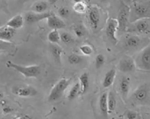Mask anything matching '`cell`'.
Instances as JSON below:
<instances>
[{"label": "cell", "mask_w": 150, "mask_h": 119, "mask_svg": "<svg viewBox=\"0 0 150 119\" xmlns=\"http://www.w3.org/2000/svg\"><path fill=\"white\" fill-rule=\"evenodd\" d=\"M142 42V39L139 35L137 34H131L129 35L125 39V45L130 49H136L139 47Z\"/></svg>", "instance_id": "8fae6325"}, {"label": "cell", "mask_w": 150, "mask_h": 119, "mask_svg": "<svg viewBox=\"0 0 150 119\" xmlns=\"http://www.w3.org/2000/svg\"><path fill=\"white\" fill-rule=\"evenodd\" d=\"M80 50L82 53L86 56L91 55L93 52V50L91 47L88 45L81 46L80 47Z\"/></svg>", "instance_id": "83f0119b"}, {"label": "cell", "mask_w": 150, "mask_h": 119, "mask_svg": "<svg viewBox=\"0 0 150 119\" xmlns=\"http://www.w3.org/2000/svg\"><path fill=\"white\" fill-rule=\"evenodd\" d=\"M122 119V118H120V119Z\"/></svg>", "instance_id": "74e56055"}, {"label": "cell", "mask_w": 150, "mask_h": 119, "mask_svg": "<svg viewBox=\"0 0 150 119\" xmlns=\"http://www.w3.org/2000/svg\"><path fill=\"white\" fill-rule=\"evenodd\" d=\"M23 22L24 20L23 17L20 15H18L8 21V22L7 23V26L16 30L19 29L23 26Z\"/></svg>", "instance_id": "ac0fdd59"}, {"label": "cell", "mask_w": 150, "mask_h": 119, "mask_svg": "<svg viewBox=\"0 0 150 119\" xmlns=\"http://www.w3.org/2000/svg\"><path fill=\"white\" fill-rule=\"evenodd\" d=\"M82 58L80 56L76 54L69 55L68 57V61L71 64H79L81 62Z\"/></svg>", "instance_id": "4316f807"}, {"label": "cell", "mask_w": 150, "mask_h": 119, "mask_svg": "<svg viewBox=\"0 0 150 119\" xmlns=\"http://www.w3.org/2000/svg\"><path fill=\"white\" fill-rule=\"evenodd\" d=\"M80 93V86L79 83H76L71 88L70 90L67 98L69 100H72Z\"/></svg>", "instance_id": "484cf974"}, {"label": "cell", "mask_w": 150, "mask_h": 119, "mask_svg": "<svg viewBox=\"0 0 150 119\" xmlns=\"http://www.w3.org/2000/svg\"><path fill=\"white\" fill-rule=\"evenodd\" d=\"M127 30L138 35H150V18H142L132 22Z\"/></svg>", "instance_id": "7a4b0ae2"}, {"label": "cell", "mask_w": 150, "mask_h": 119, "mask_svg": "<svg viewBox=\"0 0 150 119\" xmlns=\"http://www.w3.org/2000/svg\"><path fill=\"white\" fill-rule=\"evenodd\" d=\"M3 96H4V95H3V93H1V92H0V100L3 98Z\"/></svg>", "instance_id": "d590c367"}, {"label": "cell", "mask_w": 150, "mask_h": 119, "mask_svg": "<svg viewBox=\"0 0 150 119\" xmlns=\"http://www.w3.org/2000/svg\"><path fill=\"white\" fill-rule=\"evenodd\" d=\"M130 78L129 77H124L122 78L120 84V89L121 93L124 96L126 97L129 93L130 86Z\"/></svg>", "instance_id": "d6986e66"}, {"label": "cell", "mask_w": 150, "mask_h": 119, "mask_svg": "<svg viewBox=\"0 0 150 119\" xmlns=\"http://www.w3.org/2000/svg\"><path fill=\"white\" fill-rule=\"evenodd\" d=\"M105 60V57L103 54H98L95 58V65L96 68H99L102 67L104 64Z\"/></svg>", "instance_id": "f1b7e54d"}, {"label": "cell", "mask_w": 150, "mask_h": 119, "mask_svg": "<svg viewBox=\"0 0 150 119\" xmlns=\"http://www.w3.org/2000/svg\"><path fill=\"white\" fill-rule=\"evenodd\" d=\"M88 19L92 27L96 29L99 25L100 16L99 10L96 7H93L88 13Z\"/></svg>", "instance_id": "4fadbf2b"}, {"label": "cell", "mask_w": 150, "mask_h": 119, "mask_svg": "<svg viewBox=\"0 0 150 119\" xmlns=\"http://www.w3.org/2000/svg\"><path fill=\"white\" fill-rule=\"evenodd\" d=\"M127 119H137V113L135 111H130L127 113Z\"/></svg>", "instance_id": "d6a6232c"}, {"label": "cell", "mask_w": 150, "mask_h": 119, "mask_svg": "<svg viewBox=\"0 0 150 119\" xmlns=\"http://www.w3.org/2000/svg\"><path fill=\"white\" fill-rule=\"evenodd\" d=\"M75 33L78 37H82L84 34V32L83 29L80 27H76L74 29Z\"/></svg>", "instance_id": "1f68e13d"}, {"label": "cell", "mask_w": 150, "mask_h": 119, "mask_svg": "<svg viewBox=\"0 0 150 119\" xmlns=\"http://www.w3.org/2000/svg\"><path fill=\"white\" fill-rule=\"evenodd\" d=\"M116 100L114 95L112 92H110L108 95V111L112 113L115 109L116 107Z\"/></svg>", "instance_id": "d4e9b609"}, {"label": "cell", "mask_w": 150, "mask_h": 119, "mask_svg": "<svg viewBox=\"0 0 150 119\" xmlns=\"http://www.w3.org/2000/svg\"><path fill=\"white\" fill-rule=\"evenodd\" d=\"M47 25L53 30L63 29L66 26L64 22L55 15H51L47 18Z\"/></svg>", "instance_id": "7c38bea8"}, {"label": "cell", "mask_w": 150, "mask_h": 119, "mask_svg": "<svg viewBox=\"0 0 150 119\" xmlns=\"http://www.w3.org/2000/svg\"><path fill=\"white\" fill-rule=\"evenodd\" d=\"M52 15L50 13H29L25 16L26 22L28 24L36 23L40 21L47 19Z\"/></svg>", "instance_id": "30bf717a"}, {"label": "cell", "mask_w": 150, "mask_h": 119, "mask_svg": "<svg viewBox=\"0 0 150 119\" xmlns=\"http://www.w3.org/2000/svg\"><path fill=\"white\" fill-rule=\"evenodd\" d=\"M149 89L146 84H143L138 87L134 91L133 98L138 102H144L147 100L149 95Z\"/></svg>", "instance_id": "9c48e42d"}, {"label": "cell", "mask_w": 150, "mask_h": 119, "mask_svg": "<svg viewBox=\"0 0 150 119\" xmlns=\"http://www.w3.org/2000/svg\"><path fill=\"white\" fill-rule=\"evenodd\" d=\"M118 30V23L117 19L111 18L109 19L106 26V33L108 37L115 43L117 42V32Z\"/></svg>", "instance_id": "52a82bcc"}, {"label": "cell", "mask_w": 150, "mask_h": 119, "mask_svg": "<svg viewBox=\"0 0 150 119\" xmlns=\"http://www.w3.org/2000/svg\"><path fill=\"white\" fill-rule=\"evenodd\" d=\"M6 65L8 68L15 69L17 71L24 75L25 77H37L40 72V67L38 65L24 67L17 65L10 61L6 63Z\"/></svg>", "instance_id": "3957f363"}, {"label": "cell", "mask_w": 150, "mask_h": 119, "mask_svg": "<svg viewBox=\"0 0 150 119\" xmlns=\"http://www.w3.org/2000/svg\"><path fill=\"white\" fill-rule=\"evenodd\" d=\"M59 15L61 17H66L69 14V10L66 7H61L58 10Z\"/></svg>", "instance_id": "4dcf8cb0"}, {"label": "cell", "mask_w": 150, "mask_h": 119, "mask_svg": "<svg viewBox=\"0 0 150 119\" xmlns=\"http://www.w3.org/2000/svg\"><path fill=\"white\" fill-rule=\"evenodd\" d=\"M134 61L137 68L142 71L150 72V46L142 50Z\"/></svg>", "instance_id": "8992f818"}, {"label": "cell", "mask_w": 150, "mask_h": 119, "mask_svg": "<svg viewBox=\"0 0 150 119\" xmlns=\"http://www.w3.org/2000/svg\"><path fill=\"white\" fill-rule=\"evenodd\" d=\"M88 5L86 2L84 1H79L74 3L73 10L75 12L80 14L85 13L87 10Z\"/></svg>", "instance_id": "44dd1931"}, {"label": "cell", "mask_w": 150, "mask_h": 119, "mask_svg": "<svg viewBox=\"0 0 150 119\" xmlns=\"http://www.w3.org/2000/svg\"><path fill=\"white\" fill-rule=\"evenodd\" d=\"M50 51L56 61L60 62L63 54V49L57 44H52L50 46Z\"/></svg>", "instance_id": "7402d4cb"}, {"label": "cell", "mask_w": 150, "mask_h": 119, "mask_svg": "<svg viewBox=\"0 0 150 119\" xmlns=\"http://www.w3.org/2000/svg\"><path fill=\"white\" fill-rule=\"evenodd\" d=\"M16 34V30L8 26L0 27V39L9 40Z\"/></svg>", "instance_id": "9a60e30c"}, {"label": "cell", "mask_w": 150, "mask_h": 119, "mask_svg": "<svg viewBox=\"0 0 150 119\" xmlns=\"http://www.w3.org/2000/svg\"><path fill=\"white\" fill-rule=\"evenodd\" d=\"M136 68L134 60L130 57L123 58L119 63V69L122 72H132L135 70Z\"/></svg>", "instance_id": "ba28073f"}, {"label": "cell", "mask_w": 150, "mask_h": 119, "mask_svg": "<svg viewBox=\"0 0 150 119\" xmlns=\"http://www.w3.org/2000/svg\"><path fill=\"white\" fill-rule=\"evenodd\" d=\"M15 94L22 97L33 96L37 94V90L32 87H18L13 90Z\"/></svg>", "instance_id": "5bb4252c"}, {"label": "cell", "mask_w": 150, "mask_h": 119, "mask_svg": "<svg viewBox=\"0 0 150 119\" xmlns=\"http://www.w3.org/2000/svg\"><path fill=\"white\" fill-rule=\"evenodd\" d=\"M108 95L105 93L103 94L100 97L99 100V108L100 110L103 114L106 115L108 112Z\"/></svg>", "instance_id": "603a6c76"}, {"label": "cell", "mask_w": 150, "mask_h": 119, "mask_svg": "<svg viewBox=\"0 0 150 119\" xmlns=\"http://www.w3.org/2000/svg\"><path fill=\"white\" fill-rule=\"evenodd\" d=\"M1 22H0V26H1Z\"/></svg>", "instance_id": "8d00e7d4"}, {"label": "cell", "mask_w": 150, "mask_h": 119, "mask_svg": "<svg viewBox=\"0 0 150 119\" xmlns=\"http://www.w3.org/2000/svg\"><path fill=\"white\" fill-rule=\"evenodd\" d=\"M13 110L12 108H11L9 106H7V107H5L3 109V111L4 113H11L12 111Z\"/></svg>", "instance_id": "836d02e7"}, {"label": "cell", "mask_w": 150, "mask_h": 119, "mask_svg": "<svg viewBox=\"0 0 150 119\" xmlns=\"http://www.w3.org/2000/svg\"><path fill=\"white\" fill-rule=\"evenodd\" d=\"M48 39L51 44H57L60 41V35L58 30H52L48 34Z\"/></svg>", "instance_id": "cb8c5ba5"}, {"label": "cell", "mask_w": 150, "mask_h": 119, "mask_svg": "<svg viewBox=\"0 0 150 119\" xmlns=\"http://www.w3.org/2000/svg\"><path fill=\"white\" fill-rule=\"evenodd\" d=\"M130 8L128 5L121 1L120 8L117 19L118 23V30L121 31H126L129 21Z\"/></svg>", "instance_id": "5b68a950"}, {"label": "cell", "mask_w": 150, "mask_h": 119, "mask_svg": "<svg viewBox=\"0 0 150 119\" xmlns=\"http://www.w3.org/2000/svg\"><path fill=\"white\" fill-rule=\"evenodd\" d=\"M60 39L64 43H69L71 41V36L69 33L64 32L61 34Z\"/></svg>", "instance_id": "f546056e"}, {"label": "cell", "mask_w": 150, "mask_h": 119, "mask_svg": "<svg viewBox=\"0 0 150 119\" xmlns=\"http://www.w3.org/2000/svg\"><path fill=\"white\" fill-rule=\"evenodd\" d=\"M80 83V93L81 94H85L86 93L89 88L90 81L89 77L87 73H84L80 76L79 78Z\"/></svg>", "instance_id": "e0dca14e"}, {"label": "cell", "mask_w": 150, "mask_h": 119, "mask_svg": "<svg viewBox=\"0 0 150 119\" xmlns=\"http://www.w3.org/2000/svg\"><path fill=\"white\" fill-rule=\"evenodd\" d=\"M48 5L46 1H39L34 4L32 8L33 13H43L48 9Z\"/></svg>", "instance_id": "ffe728a7"}, {"label": "cell", "mask_w": 150, "mask_h": 119, "mask_svg": "<svg viewBox=\"0 0 150 119\" xmlns=\"http://www.w3.org/2000/svg\"><path fill=\"white\" fill-rule=\"evenodd\" d=\"M70 82V79H62L56 83L50 91L48 97L49 101H56L59 99L69 87Z\"/></svg>", "instance_id": "277c9868"}, {"label": "cell", "mask_w": 150, "mask_h": 119, "mask_svg": "<svg viewBox=\"0 0 150 119\" xmlns=\"http://www.w3.org/2000/svg\"><path fill=\"white\" fill-rule=\"evenodd\" d=\"M117 75V72L114 69L110 70L107 72L104 76L103 85L104 88H108L111 87L114 82Z\"/></svg>", "instance_id": "2e32d148"}, {"label": "cell", "mask_w": 150, "mask_h": 119, "mask_svg": "<svg viewBox=\"0 0 150 119\" xmlns=\"http://www.w3.org/2000/svg\"><path fill=\"white\" fill-rule=\"evenodd\" d=\"M18 119H33L29 116L25 115L23 116L20 117Z\"/></svg>", "instance_id": "e575fe53"}, {"label": "cell", "mask_w": 150, "mask_h": 119, "mask_svg": "<svg viewBox=\"0 0 150 119\" xmlns=\"http://www.w3.org/2000/svg\"><path fill=\"white\" fill-rule=\"evenodd\" d=\"M129 6L131 23L142 18H150V1H133Z\"/></svg>", "instance_id": "6da1fadb"}]
</instances>
